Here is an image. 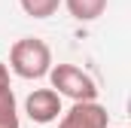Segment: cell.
Listing matches in <instances>:
<instances>
[{"label":"cell","instance_id":"obj_8","mask_svg":"<svg viewBox=\"0 0 131 128\" xmlns=\"http://www.w3.org/2000/svg\"><path fill=\"white\" fill-rule=\"evenodd\" d=\"M0 89H9V67L0 61Z\"/></svg>","mask_w":131,"mask_h":128},{"label":"cell","instance_id":"obj_1","mask_svg":"<svg viewBox=\"0 0 131 128\" xmlns=\"http://www.w3.org/2000/svg\"><path fill=\"white\" fill-rule=\"evenodd\" d=\"M9 67L21 79H43L52 67V49L40 37H21L9 49Z\"/></svg>","mask_w":131,"mask_h":128},{"label":"cell","instance_id":"obj_7","mask_svg":"<svg viewBox=\"0 0 131 128\" xmlns=\"http://www.w3.org/2000/svg\"><path fill=\"white\" fill-rule=\"evenodd\" d=\"M18 6H21V12L31 15V18H49V15L58 12L61 0H18Z\"/></svg>","mask_w":131,"mask_h":128},{"label":"cell","instance_id":"obj_2","mask_svg":"<svg viewBox=\"0 0 131 128\" xmlns=\"http://www.w3.org/2000/svg\"><path fill=\"white\" fill-rule=\"evenodd\" d=\"M46 76H49L52 89L61 98H70V101H98L95 79L82 67H76V64H52Z\"/></svg>","mask_w":131,"mask_h":128},{"label":"cell","instance_id":"obj_6","mask_svg":"<svg viewBox=\"0 0 131 128\" xmlns=\"http://www.w3.org/2000/svg\"><path fill=\"white\" fill-rule=\"evenodd\" d=\"M0 128H18V104L9 89H0Z\"/></svg>","mask_w":131,"mask_h":128},{"label":"cell","instance_id":"obj_5","mask_svg":"<svg viewBox=\"0 0 131 128\" xmlns=\"http://www.w3.org/2000/svg\"><path fill=\"white\" fill-rule=\"evenodd\" d=\"M61 3L67 6V12L76 22H95L107 9V0H61Z\"/></svg>","mask_w":131,"mask_h":128},{"label":"cell","instance_id":"obj_4","mask_svg":"<svg viewBox=\"0 0 131 128\" xmlns=\"http://www.w3.org/2000/svg\"><path fill=\"white\" fill-rule=\"evenodd\" d=\"M25 113L37 125H49L61 116V95L55 89H34L25 98Z\"/></svg>","mask_w":131,"mask_h":128},{"label":"cell","instance_id":"obj_3","mask_svg":"<svg viewBox=\"0 0 131 128\" xmlns=\"http://www.w3.org/2000/svg\"><path fill=\"white\" fill-rule=\"evenodd\" d=\"M58 128H110V113L98 101H73V107L61 116Z\"/></svg>","mask_w":131,"mask_h":128}]
</instances>
